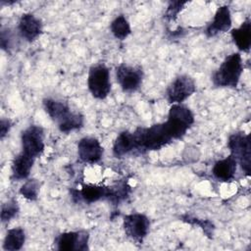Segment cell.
Returning <instances> with one entry per match:
<instances>
[{
	"label": "cell",
	"mask_w": 251,
	"mask_h": 251,
	"mask_svg": "<svg viewBox=\"0 0 251 251\" xmlns=\"http://www.w3.org/2000/svg\"><path fill=\"white\" fill-rule=\"evenodd\" d=\"M134 142V152L145 153L160 150L176 139L167 122L150 126H139L131 131Z\"/></svg>",
	"instance_id": "obj_1"
},
{
	"label": "cell",
	"mask_w": 251,
	"mask_h": 251,
	"mask_svg": "<svg viewBox=\"0 0 251 251\" xmlns=\"http://www.w3.org/2000/svg\"><path fill=\"white\" fill-rule=\"evenodd\" d=\"M42 103L45 112L57 125L61 132L69 133L83 126V115L72 111L67 103L54 98H45Z\"/></svg>",
	"instance_id": "obj_2"
},
{
	"label": "cell",
	"mask_w": 251,
	"mask_h": 251,
	"mask_svg": "<svg viewBox=\"0 0 251 251\" xmlns=\"http://www.w3.org/2000/svg\"><path fill=\"white\" fill-rule=\"evenodd\" d=\"M242 73V57L239 52H234L226 56L213 74V84L217 87L235 88L238 85Z\"/></svg>",
	"instance_id": "obj_3"
},
{
	"label": "cell",
	"mask_w": 251,
	"mask_h": 251,
	"mask_svg": "<svg viewBox=\"0 0 251 251\" xmlns=\"http://www.w3.org/2000/svg\"><path fill=\"white\" fill-rule=\"evenodd\" d=\"M227 147L237 164L240 165L246 176L250 175L251 169V142L250 135L244 131H237L229 135Z\"/></svg>",
	"instance_id": "obj_4"
},
{
	"label": "cell",
	"mask_w": 251,
	"mask_h": 251,
	"mask_svg": "<svg viewBox=\"0 0 251 251\" xmlns=\"http://www.w3.org/2000/svg\"><path fill=\"white\" fill-rule=\"evenodd\" d=\"M87 87L96 99L103 100L109 95L111 91L110 71L104 64H97L89 69Z\"/></svg>",
	"instance_id": "obj_5"
},
{
	"label": "cell",
	"mask_w": 251,
	"mask_h": 251,
	"mask_svg": "<svg viewBox=\"0 0 251 251\" xmlns=\"http://www.w3.org/2000/svg\"><path fill=\"white\" fill-rule=\"evenodd\" d=\"M166 122L169 124L176 139H179L185 135L194 124V115L187 106L181 103L172 104Z\"/></svg>",
	"instance_id": "obj_6"
},
{
	"label": "cell",
	"mask_w": 251,
	"mask_h": 251,
	"mask_svg": "<svg viewBox=\"0 0 251 251\" xmlns=\"http://www.w3.org/2000/svg\"><path fill=\"white\" fill-rule=\"evenodd\" d=\"M44 137V129L40 126H28L21 133L22 152L34 159L38 158L45 147Z\"/></svg>",
	"instance_id": "obj_7"
},
{
	"label": "cell",
	"mask_w": 251,
	"mask_h": 251,
	"mask_svg": "<svg viewBox=\"0 0 251 251\" xmlns=\"http://www.w3.org/2000/svg\"><path fill=\"white\" fill-rule=\"evenodd\" d=\"M195 91V80L188 75H179L167 87L166 98L171 104H180Z\"/></svg>",
	"instance_id": "obj_8"
},
{
	"label": "cell",
	"mask_w": 251,
	"mask_h": 251,
	"mask_svg": "<svg viewBox=\"0 0 251 251\" xmlns=\"http://www.w3.org/2000/svg\"><path fill=\"white\" fill-rule=\"evenodd\" d=\"M123 227L128 238L137 244H142L149 232L150 221L144 214L132 213L124 217Z\"/></svg>",
	"instance_id": "obj_9"
},
{
	"label": "cell",
	"mask_w": 251,
	"mask_h": 251,
	"mask_svg": "<svg viewBox=\"0 0 251 251\" xmlns=\"http://www.w3.org/2000/svg\"><path fill=\"white\" fill-rule=\"evenodd\" d=\"M116 78L124 92H134L140 87L143 80L142 68L120 64L116 67Z\"/></svg>",
	"instance_id": "obj_10"
},
{
	"label": "cell",
	"mask_w": 251,
	"mask_h": 251,
	"mask_svg": "<svg viewBox=\"0 0 251 251\" xmlns=\"http://www.w3.org/2000/svg\"><path fill=\"white\" fill-rule=\"evenodd\" d=\"M89 233L86 230L67 231L60 233L54 240V247L60 251H86Z\"/></svg>",
	"instance_id": "obj_11"
},
{
	"label": "cell",
	"mask_w": 251,
	"mask_h": 251,
	"mask_svg": "<svg viewBox=\"0 0 251 251\" xmlns=\"http://www.w3.org/2000/svg\"><path fill=\"white\" fill-rule=\"evenodd\" d=\"M103 146L93 136H84L77 142V156L85 164H96L103 156Z\"/></svg>",
	"instance_id": "obj_12"
},
{
	"label": "cell",
	"mask_w": 251,
	"mask_h": 251,
	"mask_svg": "<svg viewBox=\"0 0 251 251\" xmlns=\"http://www.w3.org/2000/svg\"><path fill=\"white\" fill-rule=\"evenodd\" d=\"M42 22L31 13H25L18 23V31L22 38L27 42L36 40L42 33Z\"/></svg>",
	"instance_id": "obj_13"
},
{
	"label": "cell",
	"mask_w": 251,
	"mask_h": 251,
	"mask_svg": "<svg viewBox=\"0 0 251 251\" xmlns=\"http://www.w3.org/2000/svg\"><path fill=\"white\" fill-rule=\"evenodd\" d=\"M231 13L229 7L226 5L220 6L213 20L207 25L204 32L208 37H214L220 33L226 32L231 27Z\"/></svg>",
	"instance_id": "obj_14"
},
{
	"label": "cell",
	"mask_w": 251,
	"mask_h": 251,
	"mask_svg": "<svg viewBox=\"0 0 251 251\" xmlns=\"http://www.w3.org/2000/svg\"><path fill=\"white\" fill-rule=\"evenodd\" d=\"M111 186H101L96 184H84L81 189H72V197L75 201L82 200L87 204L105 199L109 200Z\"/></svg>",
	"instance_id": "obj_15"
},
{
	"label": "cell",
	"mask_w": 251,
	"mask_h": 251,
	"mask_svg": "<svg viewBox=\"0 0 251 251\" xmlns=\"http://www.w3.org/2000/svg\"><path fill=\"white\" fill-rule=\"evenodd\" d=\"M34 161H35L34 158L21 151L18 155L14 157L12 161L11 179L17 180V181L26 179L30 175Z\"/></svg>",
	"instance_id": "obj_16"
},
{
	"label": "cell",
	"mask_w": 251,
	"mask_h": 251,
	"mask_svg": "<svg viewBox=\"0 0 251 251\" xmlns=\"http://www.w3.org/2000/svg\"><path fill=\"white\" fill-rule=\"evenodd\" d=\"M237 169V161L232 155L217 161L212 169L213 176L221 181H230L234 178Z\"/></svg>",
	"instance_id": "obj_17"
},
{
	"label": "cell",
	"mask_w": 251,
	"mask_h": 251,
	"mask_svg": "<svg viewBox=\"0 0 251 251\" xmlns=\"http://www.w3.org/2000/svg\"><path fill=\"white\" fill-rule=\"evenodd\" d=\"M230 36L240 51L248 52L251 47V21L246 19L238 27L231 29Z\"/></svg>",
	"instance_id": "obj_18"
},
{
	"label": "cell",
	"mask_w": 251,
	"mask_h": 251,
	"mask_svg": "<svg viewBox=\"0 0 251 251\" xmlns=\"http://www.w3.org/2000/svg\"><path fill=\"white\" fill-rule=\"evenodd\" d=\"M113 155L116 158H122L134 152V142L131 131L124 130L118 134L113 143Z\"/></svg>",
	"instance_id": "obj_19"
},
{
	"label": "cell",
	"mask_w": 251,
	"mask_h": 251,
	"mask_svg": "<svg viewBox=\"0 0 251 251\" xmlns=\"http://www.w3.org/2000/svg\"><path fill=\"white\" fill-rule=\"evenodd\" d=\"M25 242V232L22 227H13L7 230L3 240V249L6 251L21 250Z\"/></svg>",
	"instance_id": "obj_20"
},
{
	"label": "cell",
	"mask_w": 251,
	"mask_h": 251,
	"mask_svg": "<svg viewBox=\"0 0 251 251\" xmlns=\"http://www.w3.org/2000/svg\"><path fill=\"white\" fill-rule=\"evenodd\" d=\"M110 30L115 38L124 40L131 32L130 25L124 15L117 16L110 24Z\"/></svg>",
	"instance_id": "obj_21"
},
{
	"label": "cell",
	"mask_w": 251,
	"mask_h": 251,
	"mask_svg": "<svg viewBox=\"0 0 251 251\" xmlns=\"http://www.w3.org/2000/svg\"><path fill=\"white\" fill-rule=\"evenodd\" d=\"M40 189V183L35 178H29L25 181V183L20 188V194L29 201H34L37 199Z\"/></svg>",
	"instance_id": "obj_22"
},
{
	"label": "cell",
	"mask_w": 251,
	"mask_h": 251,
	"mask_svg": "<svg viewBox=\"0 0 251 251\" xmlns=\"http://www.w3.org/2000/svg\"><path fill=\"white\" fill-rule=\"evenodd\" d=\"M19 211H20V207L17 200L14 198L8 200L1 206V213H0L1 222L3 224L8 223L18 215Z\"/></svg>",
	"instance_id": "obj_23"
},
{
	"label": "cell",
	"mask_w": 251,
	"mask_h": 251,
	"mask_svg": "<svg viewBox=\"0 0 251 251\" xmlns=\"http://www.w3.org/2000/svg\"><path fill=\"white\" fill-rule=\"evenodd\" d=\"M181 220L185 223H188V224H191V225H196V226H201V228L203 229L204 233L208 236V237H213V234H214V229H215V226L214 225L208 221V220H200V219H197V218H194V217H191L189 215H183L181 216Z\"/></svg>",
	"instance_id": "obj_24"
},
{
	"label": "cell",
	"mask_w": 251,
	"mask_h": 251,
	"mask_svg": "<svg viewBox=\"0 0 251 251\" xmlns=\"http://www.w3.org/2000/svg\"><path fill=\"white\" fill-rule=\"evenodd\" d=\"M187 4V1H170L164 14V18L168 22H174L176 20L177 15Z\"/></svg>",
	"instance_id": "obj_25"
},
{
	"label": "cell",
	"mask_w": 251,
	"mask_h": 251,
	"mask_svg": "<svg viewBox=\"0 0 251 251\" xmlns=\"http://www.w3.org/2000/svg\"><path fill=\"white\" fill-rule=\"evenodd\" d=\"M15 36L12 32V30L9 27L2 26L1 32H0V46L2 50L6 51L7 53L10 52V50L13 48Z\"/></svg>",
	"instance_id": "obj_26"
},
{
	"label": "cell",
	"mask_w": 251,
	"mask_h": 251,
	"mask_svg": "<svg viewBox=\"0 0 251 251\" xmlns=\"http://www.w3.org/2000/svg\"><path fill=\"white\" fill-rule=\"evenodd\" d=\"M12 127V123L8 119H1L0 122V138L4 139V137L8 134Z\"/></svg>",
	"instance_id": "obj_27"
}]
</instances>
